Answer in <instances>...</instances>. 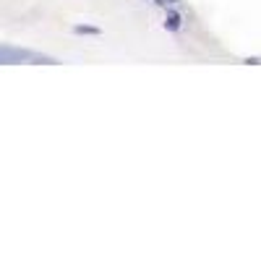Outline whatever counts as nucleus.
I'll use <instances>...</instances> for the list:
<instances>
[{
	"instance_id": "nucleus-1",
	"label": "nucleus",
	"mask_w": 261,
	"mask_h": 261,
	"mask_svg": "<svg viewBox=\"0 0 261 261\" xmlns=\"http://www.w3.org/2000/svg\"><path fill=\"white\" fill-rule=\"evenodd\" d=\"M165 29H170V32L180 29V16H178L175 11H170V13L165 16Z\"/></svg>"
}]
</instances>
